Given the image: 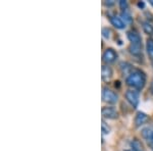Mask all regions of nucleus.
Returning a JSON list of instances; mask_svg holds the SVG:
<instances>
[{"label": "nucleus", "mask_w": 153, "mask_h": 151, "mask_svg": "<svg viewBox=\"0 0 153 151\" xmlns=\"http://www.w3.org/2000/svg\"><path fill=\"white\" fill-rule=\"evenodd\" d=\"M110 23H111L112 26H114L117 29H125V27H126V23H124V21L120 18L115 16L110 18Z\"/></svg>", "instance_id": "1a4fd4ad"}, {"label": "nucleus", "mask_w": 153, "mask_h": 151, "mask_svg": "<svg viewBox=\"0 0 153 151\" xmlns=\"http://www.w3.org/2000/svg\"><path fill=\"white\" fill-rule=\"evenodd\" d=\"M144 5H145L144 2H139V3H138V6H139V7H142V8L144 7Z\"/></svg>", "instance_id": "6ab92c4d"}, {"label": "nucleus", "mask_w": 153, "mask_h": 151, "mask_svg": "<svg viewBox=\"0 0 153 151\" xmlns=\"http://www.w3.org/2000/svg\"><path fill=\"white\" fill-rule=\"evenodd\" d=\"M102 36L104 37L105 39H109L111 37V31H110L108 28H103L102 29Z\"/></svg>", "instance_id": "dca6fc26"}, {"label": "nucleus", "mask_w": 153, "mask_h": 151, "mask_svg": "<svg viewBox=\"0 0 153 151\" xmlns=\"http://www.w3.org/2000/svg\"><path fill=\"white\" fill-rule=\"evenodd\" d=\"M143 30L146 34H150V35L153 34V26H151L148 22L143 23Z\"/></svg>", "instance_id": "ddd939ff"}, {"label": "nucleus", "mask_w": 153, "mask_h": 151, "mask_svg": "<svg viewBox=\"0 0 153 151\" xmlns=\"http://www.w3.org/2000/svg\"><path fill=\"white\" fill-rule=\"evenodd\" d=\"M127 36H128L129 41L131 42V44H142L141 36H140L136 31H134V30L128 32Z\"/></svg>", "instance_id": "0eeeda50"}, {"label": "nucleus", "mask_w": 153, "mask_h": 151, "mask_svg": "<svg viewBox=\"0 0 153 151\" xmlns=\"http://www.w3.org/2000/svg\"><path fill=\"white\" fill-rule=\"evenodd\" d=\"M122 18L125 19V22H127V23H129V24H131L133 22V18L131 16L130 12L128 10L122 11Z\"/></svg>", "instance_id": "4468645a"}, {"label": "nucleus", "mask_w": 153, "mask_h": 151, "mask_svg": "<svg viewBox=\"0 0 153 151\" xmlns=\"http://www.w3.org/2000/svg\"><path fill=\"white\" fill-rule=\"evenodd\" d=\"M120 9H122V11L128 10V8H129L128 2L125 1V0H120Z\"/></svg>", "instance_id": "f3484780"}, {"label": "nucleus", "mask_w": 153, "mask_h": 151, "mask_svg": "<svg viewBox=\"0 0 153 151\" xmlns=\"http://www.w3.org/2000/svg\"><path fill=\"white\" fill-rule=\"evenodd\" d=\"M101 112H102L103 118H108V120H115L118 118L117 110L113 106H104V107H102Z\"/></svg>", "instance_id": "20e7f679"}, {"label": "nucleus", "mask_w": 153, "mask_h": 151, "mask_svg": "<svg viewBox=\"0 0 153 151\" xmlns=\"http://www.w3.org/2000/svg\"><path fill=\"white\" fill-rule=\"evenodd\" d=\"M131 54L135 56H138L142 53V44H131L129 47Z\"/></svg>", "instance_id": "9d476101"}, {"label": "nucleus", "mask_w": 153, "mask_h": 151, "mask_svg": "<svg viewBox=\"0 0 153 151\" xmlns=\"http://www.w3.org/2000/svg\"><path fill=\"white\" fill-rule=\"evenodd\" d=\"M131 147H132L133 151H145L142 142L138 139H134L131 142Z\"/></svg>", "instance_id": "9b49d317"}, {"label": "nucleus", "mask_w": 153, "mask_h": 151, "mask_svg": "<svg viewBox=\"0 0 153 151\" xmlns=\"http://www.w3.org/2000/svg\"><path fill=\"white\" fill-rule=\"evenodd\" d=\"M101 131H102L103 135H107V134L110 133V128L106 125V123L104 121H102V123H101Z\"/></svg>", "instance_id": "2eb2a0df"}, {"label": "nucleus", "mask_w": 153, "mask_h": 151, "mask_svg": "<svg viewBox=\"0 0 153 151\" xmlns=\"http://www.w3.org/2000/svg\"><path fill=\"white\" fill-rule=\"evenodd\" d=\"M102 99L108 104H115L118 101V96L114 91L104 87L102 89Z\"/></svg>", "instance_id": "f03ea898"}, {"label": "nucleus", "mask_w": 153, "mask_h": 151, "mask_svg": "<svg viewBox=\"0 0 153 151\" xmlns=\"http://www.w3.org/2000/svg\"><path fill=\"white\" fill-rule=\"evenodd\" d=\"M147 142H148V145H149V147L151 148V150L153 151V132L151 135L149 136V138L147 139Z\"/></svg>", "instance_id": "a211bd4d"}, {"label": "nucleus", "mask_w": 153, "mask_h": 151, "mask_svg": "<svg viewBox=\"0 0 153 151\" xmlns=\"http://www.w3.org/2000/svg\"><path fill=\"white\" fill-rule=\"evenodd\" d=\"M126 99L128 102L133 106V108H136L139 104V93L136 90H128L126 92Z\"/></svg>", "instance_id": "7ed1b4c3"}, {"label": "nucleus", "mask_w": 153, "mask_h": 151, "mask_svg": "<svg viewBox=\"0 0 153 151\" xmlns=\"http://www.w3.org/2000/svg\"><path fill=\"white\" fill-rule=\"evenodd\" d=\"M149 2H150V4H151V5L153 6V0H150V1H149Z\"/></svg>", "instance_id": "412c9836"}, {"label": "nucleus", "mask_w": 153, "mask_h": 151, "mask_svg": "<svg viewBox=\"0 0 153 151\" xmlns=\"http://www.w3.org/2000/svg\"><path fill=\"white\" fill-rule=\"evenodd\" d=\"M149 120L148 115H146L145 112H142V111H138L137 115L135 116V120H134V123H135V127L139 128L143 126L144 123H147V121Z\"/></svg>", "instance_id": "423d86ee"}, {"label": "nucleus", "mask_w": 153, "mask_h": 151, "mask_svg": "<svg viewBox=\"0 0 153 151\" xmlns=\"http://www.w3.org/2000/svg\"><path fill=\"white\" fill-rule=\"evenodd\" d=\"M151 91H152V93H153V80H152V83H151Z\"/></svg>", "instance_id": "aec40b11"}, {"label": "nucleus", "mask_w": 153, "mask_h": 151, "mask_svg": "<svg viewBox=\"0 0 153 151\" xmlns=\"http://www.w3.org/2000/svg\"><path fill=\"white\" fill-rule=\"evenodd\" d=\"M128 86L132 87L135 90H142L146 84V76L141 70H134L126 79Z\"/></svg>", "instance_id": "f257e3e1"}, {"label": "nucleus", "mask_w": 153, "mask_h": 151, "mask_svg": "<svg viewBox=\"0 0 153 151\" xmlns=\"http://www.w3.org/2000/svg\"><path fill=\"white\" fill-rule=\"evenodd\" d=\"M113 75L112 70L110 66L108 65H102V71H101V78L102 80L106 82V81H109L111 79V77Z\"/></svg>", "instance_id": "6e6552de"}, {"label": "nucleus", "mask_w": 153, "mask_h": 151, "mask_svg": "<svg viewBox=\"0 0 153 151\" xmlns=\"http://www.w3.org/2000/svg\"><path fill=\"white\" fill-rule=\"evenodd\" d=\"M146 49H147V53H148V55H149V57L153 60V39L151 38L147 39Z\"/></svg>", "instance_id": "f8f14e48"}, {"label": "nucleus", "mask_w": 153, "mask_h": 151, "mask_svg": "<svg viewBox=\"0 0 153 151\" xmlns=\"http://www.w3.org/2000/svg\"><path fill=\"white\" fill-rule=\"evenodd\" d=\"M102 58H103V61H104V62H106V63H112V62H114V61L117 60V53L115 52L114 49L107 48L104 51V53H103Z\"/></svg>", "instance_id": "39448f33"}]
</instances>
